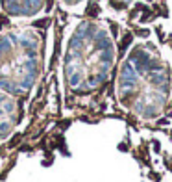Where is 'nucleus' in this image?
Instances as JSON below:
<instances>
[{
	"mask_svg": "<svg viewBox=\"0 0 172 182\" xmlns=\"http://www.w3.org/2000/svg\"><path fill=\"white\" fill-rule=\"evenodd\" d=\"M37 45L30 37L9 34L0 37V89L24 99L39 82Z\"/></svg>",
	"mask_w": 172,
	"mask_h": 182,
	"instance_id": "nucleus-1",
	"label": "nucleus"
},
{
	"mask_svg": "<svg viewBox=\"0 0 172 182\" xmlns=\"http://www.w3.org/2000/svg\"><path fill=\"white\" fill-rule=\"evenodd\" d=\"M22 104L20 99L0 89V143L11 140V136L20 126Z\"/></svg>",
	"mask_w": 172,
	"mask_h": 182,
	"instance_id": "nucleus-2",
	"label": "nucleus"
},
{
	"mask_svg": "<svg viewBox=\"0 0 172 182\" xmlns=\"http://www.w3.org/2000/svg\"><path fill=\"white\" fill-rule=\"evenodd\" d=\"M130 43H132V35L128 34V35H126L124 39H122V45H120V50H124V49L128 47V45H130Z\"/></svg>",
	"mask_w": 172,
	"mask_h": 182,
	"instance_id": "nucleus-3",
	"label": "nucleus"
}]
</instances>
